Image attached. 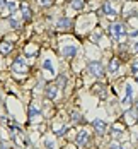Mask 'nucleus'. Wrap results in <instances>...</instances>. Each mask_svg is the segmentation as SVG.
I'll use <instances>...</instances> for the list:
<instances>
[{
	"instance_id": "nucleus-1",
	"label": "nucleus",
	"mask_w": 138,
	"mask_h": 149,
	"mask_svg": "<svg viewBox=\"0 0 138 149\" xmlns=\"http://www.w3.org/2000/svg\"><path fill=\"white\" fill-rule=\"evenodd\" d=\"M89 70H91L92 75H97V77L102 75V67H101V63H97V62H91V63H89Z\"/></svg>"
},
{
	"instance_id": "nucleus-2",
	"label": "nucleus",
	"mask_w": 138,
	"mask_h": 149,
	"mask_svg": "<svg viewBox=\"0 0 138 149\" xmlns=\"http://www.w3.org/2000/svg\"><path fill=\"white\" fill-rule=\"evenodd\" d=\"M111 31L114 33V36H116L118 40H121L123 36H124V26H123V24H114V26L111 28Z\"/></svg>"
},
{
	"instance_id": "nucleus-3",
	"label": "nucleus",
	"mask_w": 138,
	"mask_h": 149,
	"mask_svg": "<svg viewBox=\"0 0 138 149\" xmlns=\"http://www.w3.org/2000/svg\"><path fill=\"white\" fill-rule=\"evenodd\" d=\"M12 67H14V69L17 70V72H24V70H26V67H24V62H22L21 58H17V60H15Z\"/></svg>"
},
{
	"instance_id": "nucleus-4",
	"label": "nucleus",
	"mask_w": 138,
	"mask_h": 149,
	"mask_svg": "<svg viewBox=\"0 0 138 149\" xmlns=\"http://www.w3.org/2000/svg\"><path fill=\"white\" fill-rule=\"evenodd\" d=\"M131 94H133V91H131V84H126V98L123 100V103L128 104L131 101Z\"/></svg>"
},
{
	"instance_id": "nucleus-5",
	"label": "nucleus",
	"mask_w": 138,
	"mask_h": 149,
	"mask_svg": "<svg viewBox=\"0 0 138 149\" xmlns=\"http://www.w3.org/2000/svg\"><path fill=\"white\" fill-rule=\"evenodd\" d=\"M10 50H12V43H10V41H3V43L0 45V52H2V53H9Z\"/></svg>"
},
{
	"instance_id": "nucleus-6",
	"label": "nucleus",
	"mask_w": 138,
	"mask_h": 149,
	"mask_svg": "<svg viewBox=\"0 0 138 149\" xmlns=\"http://www.w3.org/2000/svg\"><path fill=\"white\" fill-rule=\"evenodd\" d=\"M63 53H65V57H73L77 53V48L75 46H67V48H63Z\"/></svg>"
},
{
	"instance_id": "nucleus-7",
	"label": "nucleus",
	"mask_w": 138,
	"mask_h": 149,
	"mask_svg": "<svg viewBox=\"0 0 138 149\" xmlns=\"http://www.w3.org/2000/svg\"><path fill=\"white\" fill-rule=\"evenodd\" d=\"M118 69H119V60L113 58V60H111V65H109V70H111V72H116Z\"/></svg>"
},
{
	"instance_id": "nucleus-8",
	"label": "nucleus",
	"mask_w": 138,
	"mask_h": 149,
	"mask_svg": "<svg viewBox=\"0 0 138 149\" xmlns=\"http://www.w3.org/2000/svg\"><path fill=\"white\" fill-rule=\"evenodd\" d=\"M94 127H95L99 132H104V129H106V125H104L102 120H95V122H94Z\"/></svg>"
},
{
	"instance_id": "nucleus-9",
	"label": "nucleus",
	"mask_w": 138,
	"mask_h": 149,
	"mask_svg": "<svg viewBox=\"0 0 138 149\" xmlns=\"http://www.w3.org/2000/svg\"><path fill=\"white\" fill-rule=\"evenodd\" d=\"M77 142H78V144H85V142H87V132H80Z\"/></svg>"
},
{
	"instance_id": "nucleus-10",
	"label": "nucleus",
	"mask_w": 138,
	"mask_h": 149,
	"mask_svg": "<svg viewBox=\"0 0 138 149\" xmlns=\"http://www.w3.org/2000/svg\"><path fill=\"white\" fill-rule=\"evenodd\" d=\"M68 26H70V19H61L60 22H58V28H61V29H65Z\"/></svg>"
},
{
	"instance_id": "nucleus-11",
	"label": "nucleus",
	"mask_w": 138,
	"mask_h": 149,
	"mask_svg": "<svg viewBox=\"0 0 138 149\" xmlns=\"http://www.w3.org/2000/svg\"><path fill=\"white\" fill-rule=\"evenodd\" d=\"M104 12H106L107 15H114V14H116V10H114L109 3H106V5H104Z\"/></svg>"
},
{
	"instance_id": "nucleus-12",
	"label": "nucleus",
	"mask_w": 138,
	"mask_h": 149,
	"mask_svg": "<svg viewBox=\"0 0 138 149\" xmlns=\"http://www.w3.org/2000/svg\"><path fill=\"white\" fill-rule=\"evenodd\" d=\"M82 5H84L82 0H73V2H72V7H75V9H80Z\"/></svg>"
},
{
	"instance_id": "nucleus-13",
	"label": "nucleus",
	"mask_w": 138,
	"mask_h": 149,
	"mask_svg": "<svg viewBox=\"0 0 138 149\" xmlns=\"http://www.w3.org/2000/svg\"><path fill=\"white\" fill-rule=\"evenodd\" d=\"M48 96H49V98H55V96H56V88H49V89H48Z\"/></svg>"
},
{
	"instance_id": "nucleus-14",
	"label": "nucleus",
	"mask_w": 138,
	"mask_h": 149,
	"mask_svg": "<svg viewBox=\"0 0 138 149\" xmlns=\"http://www.w3.org/2000/svg\"><path fill=\"white\" fill-rule=\"evenodd\" d=\"M22 12H24V19H29V17H31V12H29V9H27L26 5L22 7Z\"/></svg>"
},
{
	"instance_id": "nucleus-15",
	"label": "nucleus",
	"mask_w": 138,
	"mask_h": 149,
	"mask_svg": "<svg viewBox=\"0 0 138 149\" xmlns=\"http://www.w3.org/2000/svg\"><path fill=\"white\" fill-rule=\"evenodd\" d=\"M36 115H39V110H38V108H31V111H29V117L32 118V117H36Z\"/></svg>"
},
{
	"instance_id": "nucleus-16",
	"label": "nucleus",
	"mask_w": 138,
	"mask_h": 149,
	"mask_svg": "<svg viewBox=\"0 0 138 149\" xmlns=\"http://www.w3.org/2000/svg\"><path fill=\"white\" fill-rule=\"evenodd\" d=\"M45 69H46V70H49V72H53V65H51V62H49V60H46V62H45Z\"/></svg>"
},
{
	"instance_id": "nucleus-17",
	"label": "nucleus",
	"mask_w": 138,
	"mask_h": 149,
	"mask_svg": "<svg viewBox=\"0 0 138 149\" xmlns=\"http://www.w3.org/2000/svg\"><path fill=\"white\" fill-rule=\"evenodd\" d=\"M131 70H133L135 74L138 72V62H135V63H133V69H131Z\"/></svg>"
},
{
	"instance_id": "nucleus-18",
	"label": "nucleus",
	"mask_w": 138,
	"mask_h": 149,
	"mask_svg": "<svg viewBox=\"0 0 138 149\" xmlns=\"http://www.w3.org/2000/svg\"><path fill=\"white\" fill-rule=\"evenodd\" d=\"M111 149H121V148H119V144L114 142V144H111Z\"/></svg>"
},
{
	"instance_id": "nucleus-19",
	"label": "nucleus",
	"mask_w": 138,
	"mask_h": 149,
	"mask_svg": "<svg viewBox=\"0 0 138 149\" xmlns=\"http://www.w3.org/2000/svg\"><path fill=\"white\" fill-rule=\"evenodd\" d=\"M135 52H137V53H138V45H135Z\"/></svg>"
},
{
	"instance_id": "nucleus-20",
	"label": "nucleus",
	"mask_w": 138,
	"mask_h": 149,
	"mask_svg": "<svg viewBox=\"0 0 138 149\" xmlns=\"http://www.w3.org/2000/svg\"><path fill=\"white\" fill-rule=\"evenodd\" d=\"M0 5H3V0H0Z\"/></svg>"
}]
</instances>
